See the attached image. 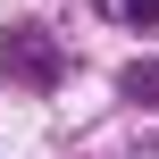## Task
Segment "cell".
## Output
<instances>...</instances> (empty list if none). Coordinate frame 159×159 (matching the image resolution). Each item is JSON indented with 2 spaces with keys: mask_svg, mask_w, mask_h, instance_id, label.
Instances as JSON below:
<instances>
[{
  "mask_svg": "<svg viewBox=\"0 0 159 159\" xmlns=\"http://www.w3.org/2000/svg\"><path fill=\"white\" fill-rule=\"evenodd\" d=\"M0 75L25 84V92H50V84L67 75V50H59L42 25H8V34H0Z\"/></svg>",
  "mask_w": 159,
  "mask_h": 159,
  "instance_id": "obj_1",
  "label": "cell"
},
{
  "mask_svg": "<svg viewBox=\"0 0 159 159\" xmlns=\"http://www.w3.org/2000/svg\"><path fill=\"white\" fill-rule=\"evenodd\" d=\"M101 17H117V25H159V0H101Z\"/></svg>",
  "mask_w": 159,
  "mask_h": 159,
  "instance_id": "obj_2",
  "label": "cell"
},
{
  "mask_svg": "<svg viewBox=\"0 0 159 159\" xmlns=\"http://www.w3.org/2000/svg\"><path fill=\"white\" fill-rule=\"evenodd\" d=\"M126 92L134 101H159V67H126Z\"/></svg>",
  "mask_w": 159,
  "mask_h": 159,
  "instance_id": "obj_3",
  "label": "cell"
}]
</instances>
